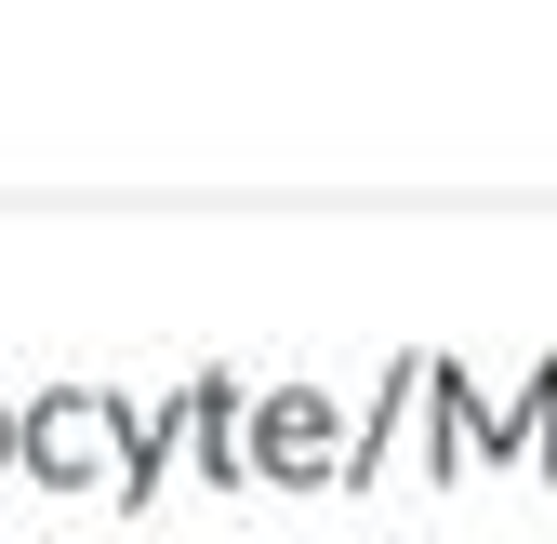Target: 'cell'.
<instances>
[{"mask_svg":"<svg viewBox=\"0 0 557 544\" xmlns=\"http://www.w3.org/2000/svg\"><path fill=\"white\" fill-rule=\"evenodd\" d=\"M239 372H199L186 385V438H199V479H226V492H252V452H239Z\"/></svg>","mask_w":557,"mask_h":544,"instance_id":"3","label":"cell"},{"mask_svg":"<svg viewBox=\"0 0 557 544\" xmlns=\"http://www.w3.org/2000/svg\"><path fill=\"white\" fill-rule=\"evenodd\" d=\"M120 452H133V412H120V398H94V385H40L27 398V479L40 492L81 505L107 479V505H120Z\"/></svg>","mask_w":557,"mask_h":544,"instance_id":"1","label":"cell"},{"mask_svg":"<svg viewBox=\"0 0 557 544\" xmlns=\"http://www.w3.org/2000/svg\"><path fill=\"white\" fill-rule=\"evenodd\" d=\"M0 479H27V398H0Z\"/></svg>","mask_w":557,"mask_h":544,"instance_id":"4","label":"cell"},{"mask_svg":"<svg viewBox=\"0 0 557 544\" xmlns=\"http://www.w3.org/2000/svg\"><path fill=\"white\" fill-rule=\"evenodd\" d=\"M239 452H252V492H306V479H345V425L319 385H278L239 412Z\"/></svg>","mask_w":557,"mask_h":544,"instance_id":"2","label":"cell"}]
</instances>
